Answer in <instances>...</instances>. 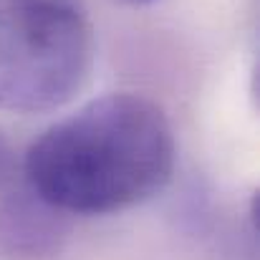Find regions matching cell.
Returning a JSON list of instances; mask_svg holds the SVG:
<instances>
[{
    "label": "cell",
    "mask_w": 260,
    "mask_h": 260,
    "mask_svg": "<svg viewBox=\"0 0 260 260\" xmlns=\"http://www.w3.org/2000/svg\"><path fill=\"white\" fill-rule=\"evenodd\" d=\"M177 144L165 109L104 93L48 126L25 152V184L66 215L129 210L167 187Z\"/></svg>",
    "instance_id": "obj_1"
},
{
    "label": "cell",
    "mask_w": 260,
    "mask_h": 260,
    "mask_svg": "<svg viewBox=\"0 0 260 260\" xmlns=\"http://www.w3.org/2000/svg\"><path fill=\"white\" fill-rule=\"evenodd\" d=\"M93 53V28L76 0H0V109L66 106L88 84Z\"/></svg>",
    "instance_id": "obj_2"
},
{
    "label": "cell",
    "mask_w": 260,
    "mask_h": 260,
    "mask_svg": "<svg viewBox=\"0 0 260 260\" xmlns=\"http://www.w3.org/2000/svg\"><path fill=\"white\" fill-rule=\"evenodd\" d=\"M69 235L66 212L38 197L28 184L0 202V258L43 260L61 250Z\"/></svg>",
    "instance_id": "obj_3"
},
{
    "label": "cell",
    "mask_w": 260,
    "mask_h": 260,
    "mask_svg": "<svg viewBox=\"0 0 260 260\" xmlns=\"http://www.w3.org/2000/svg\"><path fill=\"white\" fill-rule=\"evenodd\" d=\"M10 172H13V154H10V147H8L5 137L0 134V187L8 182Z\"/></svg>",
    "instance_id": "obj_4"
},
{
    "label": "cell",
    "mask_w": 260,
    "mask_h": 260,
    "mask_svg": "<svg viewBox=\"0 0 260 260\" xmlns=\"http://www.w3.org/2000/svg\"><path fill=\"white\" fill-rule=\"evenodd\" d=\"M121 3H129V5H147V3H152V0H121Z\"/></svg>",
    "instance_id": "obj_5"
}]
</instances>
